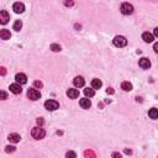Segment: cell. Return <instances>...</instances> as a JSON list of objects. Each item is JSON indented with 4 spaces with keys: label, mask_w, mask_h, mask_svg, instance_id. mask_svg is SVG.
I'll return each mask as SVG.
<instances>
[{
    "label": "cell",
    "mask_w": 158,
    "mask_h": 158,
    "mask_svg": "<svg viewBox=\"0 0 158 158\" xmlns=\"http://www.w3.org/2000/svg\"><path fill=\"white\" fill-rule=\"evenodd\" d=\"M5 73H6L5 68H4V67H1V74H3V76H5Z\"/></svg>",
    "instance_id": "1f68e13d"
},
{
    "label": "cell",
    "mask_w": 158,
    "mask_h": 158,
    "mask_svg": "<svg viewBox=\"0 0 158 158\" xmlns=\"http://www.w3.org/2000/svg\"><path fill=\"white\" fill-rule=\"evenodd\" d=\"M153 35H155L156 37H158V27H156L155 31H153Z\"/></svg>",
    "instance_id": "f1b7e54d"
},
{
    "label": "cell",
    "mask_w": 158,
    "mask_h": 158,
    "mask_svg": "<svg viewBox=\"0 0 158 158\" xmlns=\"http://www.w3.org/2000/svg\"><path fill=\"white\" fill-rule=\"evenodd\" d=\"M37 124H38V125H43V120H42L41 117L37 118Z\"/></svg>",
    "instance_id": "f546056e"
},
{
    "label": "cell",
    "mask_w": 158,
    "mask_h": 158,
    "mask_svg": "<svg viewBox=\"0 0 158 158\" xmlns=\"http://www.w3.org/2000/svg\"><path fill=\"white\" fill-rule=\"evenodd\" d=\"M112 157H120V153H114Z\"/></svg>",
    "instance_id": "d6a6232c"
},
{
    "label": "cell",
    "mask_w": 158,
    "mask_h": 158,
    "mask_svg": "<svg viewBox=\"0 0 158 158\" xmlns=\"http://www.w3.org/2000/svg\"><path fill=\"white\" fill-rule=\"evenodd\" d=\"M66 157H73V158H76V157H77V153H76V152L69 151V152H67V153H66Z\"/></svg>",
    "instance_id": "cb8c5ba5"
},
{
    "label": "cell",
    "mask_w": 158,
    "mask_h": 158,
    "mask_svg": "<svg viewBox=\"0 0 158 158\" xmlns=\"http://www.w3.org/2000/svg\"><path fill=\"white\" fill-rule=\"evenodd\" d=\"M79 105H80V108L82 109H89L90 106H92V102H90V100L88 98H83V99H80L79 100Z\"/></svg>",
    "instance_id": "8fae6325"
},
{
    "label": "cell",
    "mask_w": 158,
    "mask_h": 158,
    "mask_svg": "<svg viewBox=\"0 0 158 158\" xmlns=\"http://www.w3.org/2000/svg\"><path fill=\"white\" fill-rule=\"evenodd\" d=\"M10 37H11V33H10L9 30L3 29L1 31H0V38H1V40L6 41V40H10Z\"/></svg>",
    "instance_id": "9a60e30c"
},
{
    "label": "cell",
    "mask_w": 158,
    "mask_h": 158,
    "mask_svg": "<svg viewBox=\"0 0 158 158\" xmlns=\"http://www.w3.org/2000/svg\"><path fill=\"white\" fill-rule=\"evenodd\" d=\"M33 86H35V88H38L40 89V88H42V86H43V84L40 80H35L33 82Z\"/></svg>",
    "instance_id": "603a6c76"
},
{
    "label": "cell",
    "mask_w": 158,
    "mask_h": 158,
    "mask_svg": "<svg viewBox=\"0 0 158 158\" xmlns=\"http://www.w3.org/2000/svg\"><path fill=\"white\" fill-rule=\"evenodd\" d=\"M27 98L32 101H36L41 98V93H40L37 89H29L27 90Z\"/></svg>",
    "instance_id": "3957f363"
},
{
    "label": "cell",
    "mask_w": 158,
    "mask_h": 158,
    "mask_svg": "<svg viewBox=\"0 0 158 158\" xmlns=\"http://www.w3.org/2000/svg\"><path fill=\"white\" fill-rule=\"evenodd\" d=\"M114 45H115L116 47H118V48H121V47H125L126 45H127V40H126L124 36H116L115 38L112 40Z\"/></svg>",
    "instance_id": "277c9868"
},
{
    "label": "cell",
    "mask_w": 158,
    "mask_h": 158,
    "mask_svg": "<svg viewBox=\"0 0 158 158\" xmlns=\"http://www.w3.org/2000/svg\"><path fill=\"white\" fill-rule=\"evenodd\" d=\"M15 80H16L19 84H26L27 83V77H26V74H23V73H17L16 76H15Z\"/></svg>",
    "instance_id": "9c48e42d"
},
{
    "label": "cell",
    "mask_w": 158,
    "mask_h": 158,
    "mask_svg": "<svg viewBox=\"0 0 158 158\" xmlns=\"http://www.w3.org/2000/svg\"><path fill=\"white\" fill-rule=\"evenodd\" d=\"M10 20V15L7 13L6 10H1V13H0V22L3 23V25H5V23L9 22Z\"/></svg>",
    "instance_id": "52a82bcc"
},
{
    "label": "cell",
    "mask_w": 158,
    "mask_h": 158,
    "mask_svg": "<svg viewBox=\"0 0 158 158\" xmlns=\"http://www.w3.org/2000/svg\"><path fill=\"white\" fill-rule=\"evenodd\" d=\"M45 108L48 110V111H54V110H57L59 108V104L56 100H47L45 102Z\"/></svg>",
    "instance_id": "5b68a950"
},
{
    "label": "cell",
    "mask_w": 158,
    "mask_h": 158,
    "mask_svg": "<svg viewBox=\"0 0 158 158\" xmlns=\"http://www.w3.org/2000/svg\"><path fill=\"white\" fill-rule=\"evenodd\" d=\"M142 40L147 43H151V42H153V40H155V35H152L149 32H143L142 33Z\"/></svg>",
    "instance_id": "4fadbf2b"
},
{
    "label": "cell",
    "mask_w": 158,
    "mask_h": 158,
    "mask_svg": "<svg viewBox=\"0 0 158 158\" xmlns=\"http://www.w3.org/2000/svg\"><path fill=\"white\" fill-rule=\"evenodd\" d=\"M31 136H32L35 140H42V138L46 136V132L42 127H37L36 126V127H33L31 130Z\"/></svg>",
    "instance_id": "6da1fadb"
},
{
    "label": "cell",
    "mask_w": 158,
    "mask_h": 158,
    "mask_svg": "<svg viewBox=\"0 0 158 158\" xmlns=\"http://www.w3.org/2000/svg\"><path fill=\"white\" fill-rule=\"evenodd\" d=\"M64 5L66 6H73L74 1H73V0H64Z\"/></svg>",
    "instance_id": "d4e9b609"
},
{
    "label": "cell",
    "mask_w": 158,
    "mask_h": 158,
    "mask_svg": "<svg viewBox=\"0 0 158 158\" xmlns=\"http://www.w3.org/2000/svg\"><path fill=\"white\" fill-rule=\"evenodd\" d=\"M153 50H155L156 52L158 53V42H156V43H155V46H153Z\"/></svg>",
    "instance_id": "83f0119b"
},
{
    "label": "cell",
    "mask_w": 158,
    "mask_h": 158,
    "mask_svg": "<svg viewBox=\"0 0 158 158\" xmlns=\"http://www.w3.org/2000/svg\"><path fill=\"white\" fill-rule=\"evenodd\" d=\"M92 86L94 89H100L102 86V82L100 80V79H98V78H94L92 80Z\"/></svg>",
    "instance_id": "ac0fdd59"
},
{
    "label": "cell",
    "mask_w": 158,
    "mask_h": 158,
    "mask_svg": "<svg viewBox=\"0 0 158 158\" xmlns=\"http://www.w3.org/2000/svg\"><path fill=\"white\" fill-rule=\"evenodd\" d=\"M84 94L86 98H92L94 96V94H95V92H94V88L92 86V88H85L84 89Z\"/></svg>",
    "instance_id": "ffe728a7"
},
{
    "label": "cell",
    "mask_w": 158,
    "mask_h": 158,
    "mask_svg": "<svg viewBox=\"0 0 158 158\" xmlns=\"http://www.w3.org/2000/svg\"><path fill=\"white\" fill-rule=\"evenodd\" d=\"M120 11L124 15H131L133 13V6L129 3H122L120 6Z\"/></svg>",
    "instance_id": "7a4b0ae2"
},
{
    "label": "cell",
    "mask_w": 158,
    "mask_h": 158,
    "mask_svg": "<svg viewBox=\"0 0 158 158\" xmlns=\"http://www.w3.org/2000/svg\"><path fill=\"white\" fill-rule=\"evenodd\" d=\"M5 148H6V149H5L6 152H14V151H15V147H14V146H6Z\"/></svg>",
    "instance_id": "484cf974"
},
{
    "label": "cell",
    "mask_w": 158,
    "mask_h": 158,
    "mask_svg": "<svg viewBox=\"0 0 158 158\" xmlns=\"http://www.w3.org/2000/svg\"><path fill=\"white\" fill-rule=\"evenodd\" d=\"M148 116L151 117L152 120H157V118H158V109H156V108L149 109V111H148Z\"/></svg>",
    "instance_id": "e0dca14e"
},
{
    "label": "cell",
    "mask_w": 158,
    "mask_h": 158,
    "mask_svg": "<svg viewBox=\"0 0 158 158\" xmlns=\"http://www.w3.org/2000/svg\"><path fill=\"white\" fill-rule=\"evenodd\" d=\"M106 93H108V94H114V90H112V88H109L108 90H106Z\"/></svg>",
    "instance_id": "4dcf8cb0"
},
{
    "label": "cell",
    "mask_w": 158,
    "mask_h": 158,
    "mask_svg": "<svg viewBox=\"0 0 158 158\" xmlns=\"http://www.w3.org/2000/svg\"><path fill=\"white\" fill-rule=\"evenodd\" d=\"M0 96H1V100H6L7 94H6L5 92H0Z\"/></svg>",
    "instance_id": "4316f807"
},
{
    "label": "cell",
    "mask_w": 158,
    "mask_h": 158,
    "mask_svg": "<svg viewBox=\"0 0 158 158\" xmlns=\"http://www.w3.org/2000/svg\"><path fill=\"white\" fill-rule=\"evenodd\" d=\"M121 89L125 92H131L132 90V84L130 82H122L121 83Z\"/></svg>",
    "instance_id": "d6986e66"
},
{
    "label": "cell",
    "mask_w": 158,
    "mask_h": 158,
    "mask_svg": "<svg viewBox=\"0 0 158 158\" xmlns=\"http://www.w3.org/2000/svg\"><path fill=\"white\" fill-rule=\"evenodd\" d=\"M21 140V136L19 135V133H10L9 135V141L13 142V143H17Z\"/></svg>",
    "instance_id": "2e32d148"
},
{
    "label": "cell",
    "mask_w": 158,
    "mask_h": 158,
    "mask_svg": "<svg viewBox=\"0 0 158 158\" xmlns=\"http://www.w3.org/2000/svg\"><path fill=\"white\" fill-rule=\"evenodd\" d=\"M14 30L15 31H20L22 29V22H21V20H16V21L14 22Z\"/></svg>",
    "instance_id": "44dd1931"
},
{
    "label": "cell",
    "mask_w": 158,
    "mask_h": 158,
    "mask_svg": "<svg viewBox=\"0 0 158 158\" xmlns=\"http://www.w3.org/2000/svg\"><path fill=\"white\" fill-rule=\"evenodd\" d=\"M138 66H140L142 69H148L149 67H151V62H149V59H148V58L142 57V58L140 59V61H138Z\"/></svg>",
    "instance_id": "8992f818"
},
{
    "label": "cell",
    "mask_w": 158,
    "mask_h": 158,
    "mask_svg": "<svg viewBox=\"0 0 158 158\" xmlns=\"http://www.w3.org/2000/svg\"><path fill=\"white\" fill-rule=\"evenodd\" d=\"M73 83H74V85L77 86V88H82V86H84L85 84V80H84V78L83 77H76L73 79Z\"/></svg>",
    "instance_id": "7c38bea8"
},
{
    "label": "cell",
    "mask_w": 158,
    "mask_h": 158,
    "mask_svg": "<svg viewBox=\"0 0 158 158\" xmlns=\"http://www.w3.org/2000/svg\"><path fill=\"white\" fill-rule=\"evenodd\" d=\"M13 10L16 14H22L23 11H25V5H23L22 3H15L13 5Z\"/></svg>",
    "instance_id": "30bf717a"
},
{
    "label": "cell",
    "mask_w": 158,
    "mask_h": 158,
    "mask_svg": "<svg viewBox=\"0 0 158 158\" xmlns=\"http://www.w3.org/2000/svg\"><path fill=\"white\" fill-rule=\"evenodd\" d=\"M51 50H52L53 52H59V51H61V46L57 45V43H52V45H51Z\"/></svg>",
    "instance_id": "7402d4cb"
},
{
    "label": "cell",
    "mask_w": 158,
    "mask_h": 158,
    "mask_svg": "<svg viewBox=\"0 0 158 158\" xmlns=\"http://www.w3.org/2000/svg\"><path fill=\"white\" fill-rule=\"evenodd\" d=\"M67 95H68L69 99H77L79 96V92L77 89H73V88H69L68 92H67Z\"/></svg>",
    "instance_id": "5bb4252c"
},
{
    "label": "cell",
    "mask_w": 158,
    "mask_h": 158,
    "mask_svg": "<svg viewBox=\"0 0 158 158\" xmlns=\"http://www.w3.org/2000/svg\"><path fill=\"white\" fill-rule=\"evenodd\" d=\"M9 89H10V92L11 93H14V94H20L22 92V88H21V84H19V83H14V84H11L9 86Z\"/></svg>",
    "instance_id": "ba28073f"
}]
</instances>
